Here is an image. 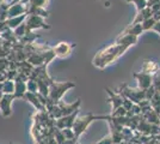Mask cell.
<instances>
[{
	"label": "cell",
	"mask_w": 160,
	"mask_h": 144,
	"mask_svg": "<svg viewBox=\"0 0 160 144\" xmlns=\"http://www.w3.org/2000/svg\"><path fill=\"white\" fill-rule=\"evenodd\" d=\"M16 97H17L16 94H5L0 100V109L4 117L11 115V104H12V100Z\"/></svg>",
	"instance_id": "8992f818"
},
{
	"label": "cell",
	"mask_w": 160,
	"mask_h": 144,
	"mask_svg": "<svg viewBox=\"0 0 160 144\" xmlns=\"http://www.w3.org/2000/svg\"><path fill=\"white\" fill-rule=\"evenodd\" d=\"M94 119H96V115L92 114V113H90V114H87L85 117H80V118H75V120H74V124H73V132L74 135H75V138L78 139L80 137V135L82 133V132H85L86 129L88 127V125L93 121Z\"/></svg>",
	"instance_id": "3957f363"
},
{
	"label": "cell",
	"mask_w": 160,
	"mask_h": 144,
	"mask_svg": "<svg viewBox=\"0 0 160 144\" xmlns=\"http://www.w3.org/2000/svg\"><path fill=\"white\" fill-rule=\"evenodd\" d=\"M20 0H13V1H12V4H11V5H14V4H17V3H19Z\"/></svg>",
	"instance_id": "4fadbf2b"
},
{
	"label": "cell",
	"mask_w": 160,
	"mask_h": 144,
	"mask_svg": "<svg viewBox=\"0 0 160 144\" xmlns=\"http://www.w3.org/2000/svg\"><path fill=\"white\" fill-rule=\"evenodd\" d=\"M75 45H69L67 42H60L58 43L55 47L53 48V52L55 56H60V58H66L71 54L72 52V48L74 47Z\"/></svg>",
	"instance_id": "52a82bcc"
},
{
	"label": "cell",
	"mask_w": 160,
	"mask_h": 144,
	"mask_svg": "<svg viewBox=\"0 0 160 144\" xmlns=\"http://www.w3.org/2000/svg\"><path fill=\"white\" fill-rule=\"evenodd\" d=\"M10 144H13V143H10Z\"/></svg>",
	"instance_id": "5bb4252c"
},
{
	"label": "cell",
	"mask_w": 160,
	"mask_h": 144,
	"mask_svg": "<svg viewBox=\"0 0 160 144\" xmlns=\"http://www.w3.org/2000/svg\"><path fill=\"white\" fill-rule=\"evenodd\" d=\"M128 3H133L134 5L136 6V10L138 11H141L143 10L145 7L148 6V0H127Z\"/></svg>",
	"instance_id": "30bf717a"
},
{
	"label": "cell",
	"mask_w": 160,
	"mask_h": 144,
	"mask_svg": "<svg viewBox=\"0 0 160 144\" xmlns=\"http://www.w3.org/2000/svg\"><path fill=\"white\" fill-rule=\"evenodd\" d=\"M27 89L29 93H35L36 90L38 89V84H37V81H33V79H30L29 83L27 84Z\"/></svg>",
	"instance_id": "7c38bea8"
},
{
	"label": "cell",
	"mask_w": 160,
	"mask_h": 144,
	"mask_svg": "<svg viewBox=\"0 0 160 144\" xmlns=\"http://www.w3.org/2000/svg\"><path fill=\"white\" fill-rule=\"evenodd\" d=\"M74 87H75V83L73 82H52L49 84V99L53 102H59V100L62 97V95L66 93L67 90L74 88Z\"/></svg>",
	"instance_id": "7a4b0ae2"
},
{
	"label": "cell",
	"mask_w": 160,
	"mask_h": 144,
	"mask_svg": "<svg viewBox=\"0 0 160 144\" xmlns=\"http://www.w3.org/2000/svg\"><path fill=\"white\" fill-rule=\"evenodd\" d=\"M14 88H16V85H14L11 81L5 82L4 84H2V91H4V93H6V94H13Z\"/></svg>",
	"instance_id": "8fae6325"
},
{
	"label": "cell",
	"mask_w": 160,
	"mask_h": 144,
	"mask_svg": "<svg viewBox=\"0 0 160 144\" xmlns=\"http://www.w3.org/2000/svg\"><path fill=\"white\" fill-rule=\"evenodd\" d=\"M79 114V109H77L75 112H73L72 114H68V115H65V117H61L56 120V127L60 129V130H63V129H72L73 127L74 120H75V117Z\"/></svg>",
	"instance_id": "5b68a950"
},
{
	"label": "cell",
	"mask_w": 160,
	"mask_h": 144,
	"mask_svg": "<svg viewBox=\"0 0 160 144\" xmlns=\"http://www.w3.org/2000/svg\"><path fill=\"white\" fill-rule=\"evenodd\" d=\"M25 27H27V31L29 34V31L31 29H37V28H46V29H49L50 25H48L46 22L43 21V18L38 16V14H30L29 18H28L27 23H25Z\"/></svg>",
	"instance_id": "277c9868"
},
{
	"label": "cell",
	"mask_w": 160,
	"mask_h": 144,
	"mask_svg": "<svg viewBox=\"0 0 160 144\" xmlns=\"http://www.w3.org/2000/svg\"><path fill=\"white\" fill-rule=\"evenodd\" d=\"M27 17V14H22V16H18V17H14V18H8L7 21V25L12 29H16L18 28L22 24V22L24 21V18Z\"/></svg>",
	"instance_id": "9c48e42d"
},
{
	"label": "cell",
	"mask_w": 160,
	"mask_h": 144,
	"mask_svg": "<svg viewBox=\"0 0 160 144\" xmlns=\"http://www.w3.org/2000/svg\"><path fill=\"white\" fill-rule=\"evenodd\" d=\"M138 41V36L130 33L121 34L117 39V42L115 45H111L109 47L99 51L92 60V64L97 66L98 69H104L108 65H110L116 59H118L128 48L132 45H135Z\"/></svg>",
	"instance_id": "6da1fadb"
},
{
	"label": "cell",
	"mask_w": 160,
	"mask_h": 144,
	"mask_svg": "<svg viewBox=\"0 0 160 144\" xmlns=\"http://www.w3.org/2000/svg\"><path fill=\"white\" fill-rule=\"evenodd\" d=\"M134 77L138 79V82H139V87H140L142 90H147L148 88H151L152 85H153V77L149 75V73H140V75H138V73H134Z\"/></svg>",
	"instance_id": "ba28073f"
}]
</instances>
